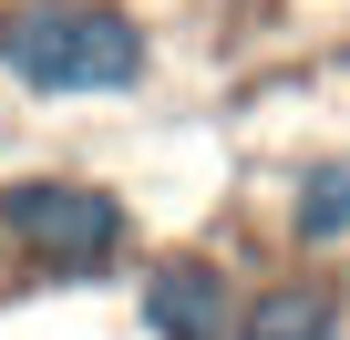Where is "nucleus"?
<instances>
[{"mask_svg":"<svg viewBox=\"0 0 350 340\" xmlns=\"http://www.w3.org/2000/svg\"><path fill=\"white\" fill-rule=\"evenodd\" d=\"M0 62L31 93H134L144 31L103 0H21V11H0Z\"/></svg>","mask_w":350,"mask_h":340,"instance_id":"1","label":"nucleus"},{"mask_svg":"<svg viewBox=\"0 0 350 340\" xmlns=\"http://www.w3.org/2000/svg\"><path fill=\"white\" fill-rule=\"evenodd\" d=\"M0 227H11V248H31L52 278H93L124 248V196L31 176V186H0Z\"/></svg>","mask_w":350,"mask_h":340,"instance_id":"2","label":"nucleus"},{"mask_svg":"<svg viewBox=\"0 0 350 340\" xmlns=\"http://www.w3.org/2000/svg\"><path fill=\"white\" fill-rule=\"evenodd\" d=\"M144 319H154V340H237L227 278H217L206 258H175V268H154V278H144Z\"/></svg>","mask_w":350,"mask_h":340,"instance_id":"3","label":"nucleus"},{"mask_svg":"<svg viewBox=\"0 0 350 340\" xmlns=\"http://www.w3.org/2000/svg\"><path fill=\"white\" fill-rule=\"evenodd\" d=\"M237 340H340V289L329 278H268L237 309Z\"/></svg>","mask_w":350,"mask_h":340,"instance_id":"4","label":"nucleus"},{"mask_svg":"<svg viewBox=\"0 0 350 340\" xmlns=\"http://www.w3.org/2000/svg\"><path fill=\"white\" fill-rule=\"evenodd\" d=\"M309 248L350 237V165H309V186H299V217H288Z\"/></svg>","mask_w":350,"mask_h":340,"instance_id":"5","label":"nucleus"}]
</instances>
